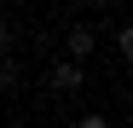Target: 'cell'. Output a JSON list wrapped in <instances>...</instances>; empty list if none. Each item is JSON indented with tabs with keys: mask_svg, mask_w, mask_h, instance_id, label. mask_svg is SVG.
Wrapping results in <instances>:
<instances>
[{
	"mask_svg": "<svg viewBox=\"0 0 133 128\" xmlns=\"http://www.w3.org/2000/svg\"><path fill=\"white\" fill-rule=\"evenodd\" d=\"M93 6H110V0H93Z\"/></svg>",
	"mask_w": 133,
	"mask_h": 128,
	"instance_id": "cell-6",
	"label": "cell"
},
{
	"mask_svg": "<svg viewBox=\"0 0 133 128\" xmlns=\"http://www.w3.org/2000/svg\"><path fill=\"white\" fill-rule=\"evenodd\" d=\"M46 82H52L58 93H75V88H81V64H75V58H58L52 70H46Z\"/></svg>",
	"mask_w": 133,
	"mask_h": 128,
	"instance_id": "cell-1",
	"label": "cell"
},
{
	"mask_svg": "<svg viewBox=\"0 0 133 128\" xmlns=\"http://www.w3.org/2000/svg\"><path fill=\"white\" fill-rule=\"evenodd\" d=\"M0 53H6V18H0Z\"/></svg>",
	"mask_w": 133,
	"mask_h": 128,
	"instance_id": "cell-5",
	"label": "cell"
},
{
	"mask_svg": "<svg viewBox=\"0 0 133 128\" xmlns=\"http://www.w3.org/2000/svg\"><path fill=\"white\" fill-rule=\"evenodd\" d=\"M64 47H70V58H87V53H98V35L87 29V24H75V29H70V41H64Z\"/></svg>",
	"mask_w": 133,
	"mask_h": 128,
	"instance_id": "cell-2",
	"label": "cell"
},
{
	"mask_svg": "<svg viewBox=\"0 0 133 128\" xmlns=\"http://www.w3.org/2000/svg\"><path fill=\"white\" fill-rule=\"evenodd\" d=\"M12 88H17V64L6 58V64H0V93H12Z\"/></svg>",
	"mask_w": 133,
	"mask_h": 128,
	"instance_id": "cell-3",
	"label": "cell"
},
{
	"mask_svg": "<svg viewBox=\"0 0 133 128\" xmlns=\"http://www.w3.org/2000/svg\"><path fill=\"white\" fill-rule=\"evenodd\" d=\"M75 128H110V122H104V117H81Z\"/></svg>",
	"mask_w": 133,
	"mask_h": 128,
	"instance_id": "cell-4",
	"label": "cell"
}]
</instances>
